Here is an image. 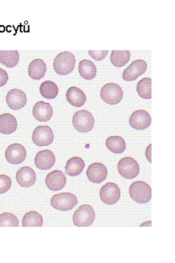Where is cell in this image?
<instances>
[{"instance_id": "cell-33", "label": "cell", "mask_w": 175, "mask_h": 263, "mask_svg": "<svg viewBox=\"0 0 175 263\" xmlns=\"http://www.w3.org/2000/svg\"><path fill=\"white\" fill-rule=\"evenodd\" d=\"M8 81V72L6 70L0 68V87L6 85Z\"/></svg>"}, {"instance_id": "cell-6", "label": "cell", "mask_w": 175, "mask_h": 263, "mask_svg": "<svg viewBox=\"0 0 175 263\" xmlns=\"http://www.w3.org/2000/svg\"><path fill=\"white\" fill-rule=\"evenodd\" d=\"M117 168L121 176L125 179H134L140 172L139 163L131 157L122 158L118 163Z\"/></svg>"}, {"instance_id": "cell-19", "label": "cell", "mask_w": 175, "mask_h": 263, "mask_svg": "<svg viewBox=\"0 0 175 263\" xmlns=\"http://www.w3.org/2000/svg\"><path fill=\"white\" fill-rule=\"evenodd\" d=\"M67 102L73 107H80L86 102V96L83 91L77 87H71L65 94Z\"/></svg>"}, {"instance_id": "cell-3", "label": "cell", "mask_w": 175, "mask_h": 263, "mask_svg": "<svg viewBox=\"0 0 175 263\" xmlns=\"http://www.w3.org/2000/svg\"><path fill=\"white\" fill-rule=\"evenodd\" d=\"M94 116L90 112L85 109L79 110L75 112L72 119L74 128L80 133H89L93 129L94 126Z\"/></svg>"}, {"instance_id": "cell-23", "label": "cell", "mask_w": 175, "mask_h": 263, "mask_svg": "<svg viewBox=\"0 0 175 263\" xmlns=\"http://www.w3.org/2000/svg\"><path fill=\"white\" fill-rule=\"evenodd\" d=\"M78 71L82 79L92 80L97 75V67L92 61L82 60L79 63Z\"/></svg>"}, {"instance_id": "cell-25", "label": "cell", "mask_w": 175, "mask_h": 263, "mask_svg": "<svg viewBox=\"0 0 175 263\" xmlns=\"http://www.w3.org/2000/svg\"><path fill=\"white\" fill-rule=\"evenodd\" d=\"M19 54L17 50H0V63L12 68L17 65Z\"/></svg>"}, {"instance_id": "cell-26", "label": "cell", "mask_w": 175, "mask_h": 263, "mask_svg": "<svg viewBox=\"0 0 175 263\" xmlns=\"http://www.w3.org/2000/svg\"><path fill=\"white\" fill-rule=\"evenodd\" d=\"M130 60L128 50H112L110 57L111 63L115 67H122Z\"/></svg>"}, {"instance_id": "cell-15", "label": "cell", "mask_w": 175, "mask_h": 263, "mask_svg": "<svg viewBox=\"0 0 175 263\" xmlns=\"http://www.w3.org/2000/svg\"><path fill=\"white\" fill-rule=\"evenodd\" d=\"M89 180L94 183H100L107 177V170L105 165L101 163H94L89 166L86 171Z\"/></svg>"}, {"instance_id": "cell-8", "label": "cell", "mask_w": 175, "mask_h": 263, "mask_svg": "<svg viewBox=\"0 0 175 263\" xmlns=\"http://www.w3.org/2000/svg\"><path fill=\"white\" fill-rule=\"evenodd\" d=\"M32 139L36 146H49L53 142V129L49 126H38L33 132Z\"/></svg>"}, {"instance_id": "cell-28", "label": "cell", "mask_w": 175, "mask_h": 263, "mask_svg": "<svg viewBox=\"0 0 175 263\" xmlns=\"http://www.w3.org/2000/svg\"><path fill=\"white\" fill-rule=\"evenodd\" d=\"M43 226V217L35 211H30L25 214L23 219L24 227H41Z\"/></svg>"}, {"instance_id": "cell-34", "label": "cell", "mask_w": 175, "mask_h": 263, "mask_svg": "<svg viewBox=\"0 0 175 263\" xmlns=\"http://www.w3.org/2000/svg\"><path fill=\"white\" fill-rule=\"evenodd\" d=\"M145 156L146 159L149 163H152V144H149V146L146 147L145 151Z\"/></svg>"}, {"instance_id": "cell-35", "label": "cell", "mask_w": 175, "mask_h": 263, "mask_svg": "<svg viewBox=\"0 0 175 263\" xmlns=\"http://www.w3.org/2000/svg\"><path fill=\"white\" fill-rule=\"evenodd\" d=\"M149 225V227H151V221L145 222L144 223L141 224L140 227H144V226Z\"/></svg>"}, {"instance_id": "cell-29", "label": "cell", "mask_w": 175, "mask_h": 263, "mask_svg": "<svg viewBox=\"0 0 175 263\" xmlns=\"http://www.w3.org/2000/svg\"><path fill=\"white\" fill-rule=\"evenodd\" d=\"M138 94L144 99H152V79L144 78L139 81L136 87Z\"/></svg>"}, {"instance_id": "cell-13", "label": "cell", "mask_w": 175, "mask_h": 263, "mask_svg": "<svg viewBox=\"0 0 175 263\" xmlns=\"http://www.w3.org/2000/svg\"><path fill=\"white\" fill-rule=\"evenodd\" d=\"M6 103L13 110L21 109L27 104L26 94L18 89H12L7 93Z\"/></svg>"}, {"instance_id": "cell-9", "label": "cell", "mask_w": 175, "mask_h": 263, "mask_svg": "<svg viewBox=\"0 0 175 263\" xmlns=\"http://www.w3.org/2000/svg\"><path fill=\"white\" fill-rule=\"evenodd\" d=\"M99 197L101 200L107 205L117 203L121 197L120 189L116 183L108 182L100 189Z\"/></svg>"}, {"instance_id": "cell-5", "label": "cell", "mask_w": 175, "mask_h": 263, "mask_svg": "<svg viewBox=\"0 0 175 263\" xmlns=\"http://www.w3.org/2000/svg\"><path fill=\"white\" fill-rule=\"evenodd\" d=\"M73 222L78 227H90L93 224L95 219V212L91 205H82L79 207L74 213Z\"/></svg>"}, {"instance_id": "cell-18", "label": "cell", "mask_w": 175, "mask_h": 263, "mask_svg": "<svg viewBox=\"0 0 175 263\" xmlns=\"http://www.w3.org/2000/svg\"><path fill=\"white\" fill-rule=\"evenodd\" d=\"M16 179L18 184L21 187L29 188L34 185L36 180V174L30 166H23L16 173Z\"/></svg>"}, {"instance_id": "cell-14", "label": "cell", "mask_w": 175, "mask_h": 263, "mask_svg": "<svg viewBox=\"0 0 175 263\" xmlns=\"http://www.w3.org/2000/svg\"><path fill=\"white\" fill-rule=\"evenodd\" d=\"M45 183L47 188L51 191H60L64 188L67 178L60 170H54L47 175Z\"/></svg>"}, {"instance_id": "cell-11", "label": "cell", "mask_w": 175, "mask_h": 263, "mask_svg": "<svg viewBox=\"0 0 175 263\" xmlns=\"http://www.w3.org/2000/svg\"><path fill=\"white\" fill-rule=\"evenodd\" d=\"M152 119L146 110L139 109L131 114L129 119V126L137 130L147 129L150 126Z\"/></svg>"}, {"instance_id": "cell-10", "label": "cell", "mask_w": 175, "mask_h": 263, "mask_svg": "<svg viewBox=\"0 0 175 263\" xmlns=\"http://www.w3.org/2000/svg\"><path fill=\"white\" fill-rule=\"evenodd\" d=\"M146 68H147V64L145 61L141 60L134 61L123 71L122 78L126 82L135 81L146 72Z\"/></svg>"}, {"instance_id": "cell-1", "label": "cell", "mask_w": 175, "mask_h": 263, "mask_svg": "<svg viewBox=\"0 0 175 263\" xmlns=\"http://www.w3.org/2000/svg\"><path fill=\"white\" fill-rule=\"evenodd\" d=\"M76 59L75 55L68 51L62 52L55 57L53 68L55 72L60 76L69 75L75 68Z\"/></svg>"}, {"instance_id": "cell-2", "label": "cell", "mask_w": 175, "mask_h": 263, "mask_svg": "<svg viewBox=\"0 0 175 263\" xmlns=\"http://www.w3.org/2000/svg\"><path fill=\"white\" fill-rule=\"evenodd\" d=\"M129 194L136 203H146L152 198V189L145 182L139 180L130 185Z\"/></svg>"}, {"instance_id": "cell-22", "label": "cell", "mask_w": 175, "mask_h": 263, "mask_svg": "<svg viewBox=\"0 0 175 263\" xmlns=\"http://www.w3.org/2000/svg\"><path fill=\"white\" fill-rule=\"evenodd\" d=\"M85 167V162L80 157H73L67 162L65 171L67 175L75 177L80 175Z\"/></svg>"}, {"instance_id": "cell-17", "label": "cell", "mask_w": 175, "mask_h": 263, "mask_svg": "<svg viewBox=\"0 0 175 263\" xmlns=\"http://www.w3.org/2000/svg\"><path fill=\"white\" fill-rule=\"evenodd\" d=\"M33 117L40 122H47L53 117V109L50 103L38 102L33 106Z\"/></svg>"}, {"instance_id": "cell-21", "label": "cell", "mask_w": 175, "mask_h": 263, "mask_svg": "<svg viewBox=\"0 0 175 263\" xmlns=\"http://www.w3.org/2000/svg\"><path fill=\"white\" fill-rule=\"evenodd\" d=\"M47 72V65L43 60L36 59L30 62L28 67V74L30 78L40 80L45 77Z\"/></svg>"}, {"instance_id": "cell-30", "label": "cell", "mask_w": 175, "mask_h": 263, "mask_svg": "<svg viewBox=\"0 0 175 263\" xmlns=\"http://www.w3.org/2000/svg\"><path fill=\"white\" fill-rule=\"evenodd\" d=\"M18 218L13 214L5 212L0 215V227H18Z\"/></svg>"}, {"instance_id": "cell-24", "label": "cell", "mask_w": 175, "mask_h": 263, "mask_svg": "<svg viewBox=\"0 0 175 263\" xmlns=\"http://www.w3.org/2000/svg\"><path fill=\"white\" fill-rule=\"evenodd\" d=\"M106 147L113 153L121 154L126 149V143L120 136H110L106 139Z\"/></svg>"}, {"instance_id": "cell-16", "label": "cell", "mask_w": 175, "mask_h": 263, "mask_svg": "<svg viewBox=\"0 0 175 263\" xmlns=\"http://www.w3.org/2000/svg\"><path fill=\"white\" fill-rule=\"evenodd\" d=\"M55 156L51 150L45 149L38 152L35 157V166L38 170H47L53 167Z\"/></svg>"}, {"instance_id": "cell-32", "label": "cell", "mask_w": 175, "mask_h": 263, "mask_svg": "<svg viewBox=\"0 0 175 263\" xmlns=\"http://www.w3.org/2000/svg\"><path fill=\"white\" fill-rule=\"evenodd\" d=\"M89 55L96 61H102L107 57V50H89Z\"/></svg>"}, {"instance_id": "cell-20", "label": "cell", "mask_w": 175, "mask_h": 263, "mask_svg": "<svg viewBox=\"0 0 175 263\" xmlns=\"http://www.w3.org/2000/svg\"><path fill=\"white\" fill-rule=\"evenodd\" d=\"M17 120L10 114L0 115V133L10 135L17 129Z\"/></svg>"}, {"instance_id": "cell-27", "label": "cell", "mask_w": 175, "mask_h": 263, "mask_svg": "<svg viewBox=\"0 0 175 263\" xmlns=\"http://www.w3.org/2000/svg\"><path fill=\"white\" fill-rule=\"evenodd\" d=\"M40 93L47 99H55L58 95V87L52 81H45L40 85Z\"/></svg>"}, {"instance_id": "cell-12", "label": "cell", "mask_w": 175, "mask_h": 263, "mask_svg": "<svg viewBox=\"0 0 175 263\" xmlns=\"http://www.w3.org/2000/svg\"><path fill=\"white\" fill-rule=\"evenodd\" d=\"M27 152L23 145L12 144L7 148L6 158L11 164H20L26 159Z\"/></svg>"}, {"instance_id": "cell-31", "label": "cell", "mask_w": 175, "mask_h": 263, "mask_svg": "<svg viewBox=\"0 0 175 263\" xmlns=\"http://www.w3.org/2000/svg\"><path fill=\"white\" fill-rule=\"evenodd\" d=\"M12 180L6 175H0V194H4L11 189Z\"/></svg>"}, {"instance_id": "cell-7", "label": "cell", "mask_w": 175, "mask_h": 263, "mask_svg": "<svg viewBox=\"0 0 175 263\" xmlns=\"http://www.w3.org/2000/svg\"><path fill=\"white\" fill-rule=\"evenodd\" d=\"M100 96L101 99L106 104L115 105L122 101L123 91L119 84L107 83L101 89Z\"/></svg>"}, {"instance_id": "cell-4", "label": "cell", "mask_w": 175, "mask_h": 263, "mask_svg": "<svg viewBox=\"0 0 175 263\" xmlns=\"http://www.w3.org/2000/svg\"><path fill=\"white\" fill-rule=\"evenodd\" d=\"M50 203L54 209L62 212L72 210L78 203L77 197L70 192H63L53 195Z\"/></svg>"}]
</instances>
